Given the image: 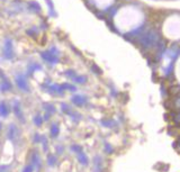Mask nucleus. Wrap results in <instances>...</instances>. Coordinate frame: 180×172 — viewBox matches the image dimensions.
<instances>
[{"label": "nucleus", "mask_w": 180, "mask_h": 172, "mask_svg": "<svg viewBox=\"0 0 180 172\" xmlns=\"http://www.w3.org/2000/svg\"><path fill=\"white\" fill-rule=\"evenodd\" d=\"M16 82H17V86L19 87L20 89H23V90H27V89H28V87H27V81H26V79H25L23 75H18V77L16 78Z\"/></svg>", "instance_id": "3"}, {"label": "nucleus", "mask_w": 180, "mask_h": 172, "mask_svg": "<svg viewBox=\"0 0 180 172\" xmlns=\"http://www.w3.org/2000/svg\"><path fill=\"white\" fill-rule=\"evenodd\" d=\"M0 129H1V123H0Z\"/></svg>", "instance_id": "20"}, {"label": "nucleus", "mask_w": 180, "mask_h": 172, "mask_svg": "<svg viewBox=\"0 0 180 172\" xmlns=\"http://www.w3.org/2000/svg\"><path fill=\"white\" fill-rule=\"evenodd\" d=\"M55 163H56V158L54 155H49V158H47V164L50 165V166H54Z\"/></svg>", "instance_id": "12"}, {"label": "nucleus", "mask_w": 180, "mask_h": 172, "mask_svg": "<svg viewBox=\"0 0 180 172\" xmlns=\"http://www.w3.org/2000/svg\"><path fill=\"white\" fill-rule=\"evenodd\" d=\"M11 88V86H10V83L8 82V81H5V82H2L1 85H0V90L1 91H7V90H9Z\"/></svg>", "instance_id": "11"}, {"label": "nucleus", "mask_w": 180, "mask_h": 172, "mask_svg": "<svg viewBox=\"0 0 180 172\" xmlns=\"http://www.w3.org/2000/svg\"><path fill=\"white\" fill-rule=\"evenodd\" d=\"M71 150L72 151H80V149H79V146L74 145V146H72V147H71Z\"/></svg>", "instance_id": "19"}, {"label": "nucleus", "mask_w": 180, "mask_h": 172, "mask_svg": "<svg viewBox=\"0 0 180 172\" xmlns=\"http://www.w3.org/2000/svg\"><path fill=\"white\" fill-rule=\"evenodd\" d=\"M78 159H79L80 163H82V164H87V158H86L85 154H79Z\"/></svg>", "instance_id": "15"}, {"label": "nucleus", "mask_w": 180, "mask_h": 172, "mask_svg": "<svg viewBox=\"0 0 180 172\" xmlns=\"http://www.w3.org/2000/svg\"><path fill=\"white\" fill-rule=\"evenodd\" d=\"M162 32L167 38L171 41L180 39V16L171 15L168 17L163 24Z\"/></svg>", "instance_id": "2"}, {"label": "nucleus", "mask_w": 180, "mask_h": 172, "mask_svg": "<svg viewBox=\"0 0 180 172\" xmlns=\"http://www.w3.org/2000/svg\"><path fill=\"white\" fill-rule=\"evenodd\" d=\"M34 123H35L36 126H41L43 124V118L41 117V115H37L35 118H34Z\"/></svg>", "instance_id": "13"}, {"label": "nucleus", "mask_w": 180, "mask_h": 172, "mask_svg": "<svg viewBox=\"0 0 180 172\" xmlns=\"http://www.w3.org/2000/svg\"><path fill=\"white\" fill-rule=\"evenodd\" d=\"M44 109H45V111L49 113V114H54V113H55V107H54L53 105H51V104H45V105H44Z\"/></svg>", "instance_id": "10"}, {"label": "nucleus", "mask_w": 180, "mask_h": 172, "mask_svg": "<svg viewBox=\"0 0 180 172\" xmlns=\"http://www.w3.org/2000/svg\"><path fill=\"white\" fill-rule=\"evenodd\" d=\"M33 170H34L33 165L29 164V165H26V166L23 169V172H33Z\"/></svg>", "instance_id": "16"}, {"label": "nucleus", "mask_w": 180, "mask_h": 172, "mask_svg": "<svg viewBox=\"0 0 180 172\" xmlns=\"http://www.w3.org/2000/svg\"><path fill=\"white\" fill-rule=\"evenodd\" d=\"M16 136H17V127L15 126L14 124H11L9 126V128H8V138L10 141H14Z\"/></svg>", "instance_id": "4"}, {"label": "nucleus", "mask_w": 180, "mask_h": 172, "mask_svg": "<svg viewBox=\"0 0 180 172\" xmlns=\"http://www.w3.org/2000/svg\"><path fill=\"white\" fill-rule=\"evenodd\" d=\"M143 19L142 13L135 7H127L122 8L115 17V22L117 27L123 32H128L135 27H137Z\"/></svg>", "instance_id": "1"}, {"label": "nucleus", "mask_w": 180, "mask_h": 172, "mask_svg": "<svg viewBox=\"0 0 180 172\" xmlns=\"http://www.w3.org/2000/svg\"><path fill=\"white\" fill-rule=\"evenodd\" d=\"M14 110H15V113H16V115L20 118V119H24L23 118V114H22V110H20V105H19V102L18 101H16L15 102V105H14Z\"/></svg>", "instance_id": "8"}, {"label": "nucleus", "mask_w": 180, "mask_h": 172, "mask_svg": "<svg viewBox=\"0 0 180 172\" xmlns=\"http://www.w3.org/2000/svg\"><path fill=\"white\" fill-rule=\"evenodd\" d=\"M10 169V165H0V172H7Z\"/></svg>", "instance_id": "17"}, {"label": "nucleus", "mask_w": 180, "mask_h": 172, "mask_svg": "<svg viewBox=\"0 0 180 172\" xmlns=\"http://www.w3.org/2000/svg\"><path fill=\"white\" fill-rule=\"evenodd\" d=\"M30 161H32V165L37 166V169L41 168V158H40L38 153H33L32 158H30Z\"/></svg>", "instance_id": "5"}, {"label": "nucleus", "mask_w": 180, "mask_h": 172, "mask_svg": "<svg viewBox=\"0 0 180 172\" xmlns=\"http://www.w3.org/2000/svg\"><path fill=\"white\" fill-rule=\"evenodd\" d=\"M9 114V107L7 106V104L5 101L0 102V116L1 117H6Z\"/></svg>", "instance_id": "6"}, {"label": "nucleus", "mask_w": 180, "mask_h": 172, "mask_svg": "<svg viewBox=\"0 0 180 172\" xmlns=\"http://www.w3.org/2000/svg\"><path fill=\"white\" fill-rule=\"evenodd\" d=\"M59 132H60V129H59V125L58 124H53L52 127H51V136L56 137L59 135Z\"/></svg>", "instance_id": "9"}, {"label": "nucleus", "mask_w": 180, "mask_h": 172, "mask_svg": "<svg viewBox=\"0 0 180 172\" xmlns=\"http://www.w3.org/2000/svg\"><path fill=\"white\" fill-rule=\"evenodd\" d=\"M112 1H113V0H96V2H97V4H99V5H102L104 7L108 6V5H109Z\"/></svg>", "instance_id": "14"}, {"label": "nucleus", "mask_w": 180, "mask_h": 172, "mask_svg": "<svg viewBox=\"0 0 180 172\" xmlns=\"http://www.w3.org/2000/svg\"><path fill=\"white\" fill-rule=\"evenodd\" d=\"M174 73H176V78L180 82V56L178 57V60L176 62V65H174Z\"/></svg>", "instance_id": "7"}, {"label": "nucleus", "mask_w": 180, "mask_h": 172, "mask_svg": "<svg viewBox=\"0 0 180 172\" xmlns=\"http://www.w3.org/2000/svg\"><path fill=\"white\" fill-rule=\"evenodd\" d=\"M34 141H35L36 143H40V142L42 141V136H40L38 134H36V135H35V140H34Z\"/></svg>", "instance_id": "18"}]
</instances>
